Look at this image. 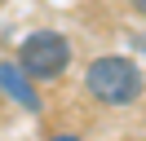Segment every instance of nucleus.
Here are the masks:
<instances>
[{"instance_id":"obj_4","label":"nucleus","mask_w":146,"mask_h":141,"mask_svg":"<svg viewBox=\"0 0 146 141\" xmlns=\"http://www.w3.org/2000/svg\"><path fill=\"white\" fill-rule=\"evenodd\" d=\"M49 141H80V137H71V132H53Z\"/></svg>"},{"instance_id":"obj_3","label":"nucleus","mask_w":146,"mask_h":141,"mask_svg":"<svg viewBox=\"0 0 146 141\" xmlns=\"http://www.w3.org/2000/svg\"><path fill=\"white\" fill-rule=\"evenodd\" d=\"M0 93H5V97H13L22 110L40 115V93H36V79H31L27 70L18 66V62H5V57H0Z\"/></svg>"},{"instance_id":"obj_2","label":"nucleus","mask_w":146,"mask_h":141,"mask_svg":"<svg viewBox=\"0 0 146 141\" xmlns=\"http://www.w3.org/2000/svg\"><path fill=\"white\" fill-rule=\"evenodd\" d=\"M66 62H71V40L62 31H36L18 49V66L31 79H58L66 70Z\"/></svg>"},{"instance_id":"obj_1","label":"nucleus","mask_w":146,"mask_h":141,"mask_svg":"<svg viewBox=\"0 0 146 141\" xmlns=\"http://www.w3.org/2000/svg\"><path fill=\"white\" fill-rule=\"evenodd\" d=\"M84 88H89L93 101L102 106H133L146 88V75L133 57H119V53H106V57H93L89 70H84Z\"/></svg>"},{"instance_id":"obj_5","label":"nucleus","mask_w":146,"mask_h":141,"mask_svg":"<svg viewBox=\"0 0 146 141\" xmlns=\"http://www.w3.org/2000/svg\"><path fill=\"white\" fill-rule=\"evenodd\" d=\"M128 5H133V9H137V13H142V18H146V0H128Z\"/></svg>"}]
</instances>
